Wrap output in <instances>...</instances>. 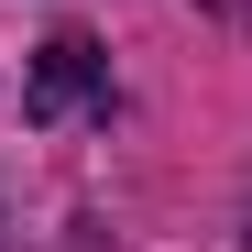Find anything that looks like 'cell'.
<instances>
[{
    "label": "cell",
    "instance_id": "cell-1",
    "mask_svg": "<svg viewBox=\"0 0 252 252\" xmlns=\"http://www.w3.org/2000/svg\"><path fill=\"white\" fill-rule=\"evenodd\" d=\"M22 121H44V132H66V121H110V55L88 44V33H55V44L33 55Z\"/></svg>",
    "mask_w": 252,
    "mask_h": 252
}]
</instances>
